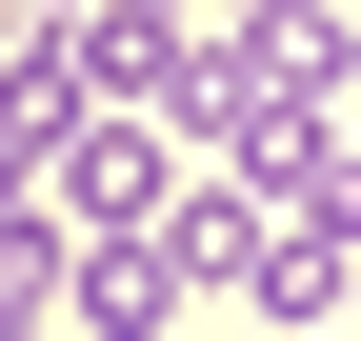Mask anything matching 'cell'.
I'll return each mask as SVG.
<instances>
[{"label": "cell", "instance_id": "6da1fadb", "mask_svg": "<svg viewBox=\"0 0 361 341\" xmlns=\"http://www.w3.org/2000/svg\"><path fill=\"white\" fill-rule=\"evenodd\" d=\"M61 321L80 341H180V261H161V241H80V261H61Z\"/></svg>", "mask_w": 361, "mask_h": 341}, {"label": "cell", "instance_id": "7a4b0ae2", "mask_svg": "<svg viewBox=\"0 0 361 341\" xmlns=\"http://www.w3.org/2000/svg\"><path fill=\"white\" fill-rule=\"evenodd\" d=\"M20 20H61V40H80V20H101V0H20Z\"/></svg>", "mask_w": 361, "mask_h": 341}, {"label": "cell", "instance_id": "3957f363", "mask_svg": "<svg viewBox=\"0 0 361 341\" xmlns=\"http://www.w3.org/2000/svg\"><path fill=\"white\" fill-rule=\"evenodd\" d=\"M40 321H61V302H0V341H40Z\"/></svg>", "mask_w": 361, "mask_h": 341}, {"label": "cell", "instance_id": "277c9868", "mask_svg": "<svg viewBox=\"0 0 361 341\" xmlns=\"http://www.w3.org/2000/svg\"><path fill=\"white\" fill-rule=\"evenodd\" d=\"M322 341H341V321H322Z\"/></svg>", "mask_w": 361, "mask_h": 341}]
</instances>
